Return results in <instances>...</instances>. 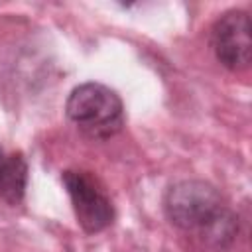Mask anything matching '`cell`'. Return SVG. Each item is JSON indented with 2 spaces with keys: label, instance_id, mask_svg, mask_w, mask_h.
Returning <instances> with one entry per match:
<instances>
[{
  "label": "cell",
  "instance_id": "cell-1",
  "mask_svg": "<svg viewBox=\"0 0 252 252\" xmlns=\"http://www.w3.org/2000/svg\"><path fill=\"white\" fill-rule=\"evenodd\" d=\"M163 211L173 226L197 234L215 248L230 246L238 232L236 215L217 187L203 179L173 183L163 197Z\"/></svg>",
  "mask_w": 252,
  "mask_h": 252
},
{
  "label": "cell",
  "instance_id": "cell-2",
  "mask_svg": "<svg viewBox=\"0 0 252 252\" xmlns=\"http://www.w3.org/2000/svg\"><path fill=\"white\" fill-rule=\"evenodd\" d=\"M67 118L87 138L108 140L124 126V104L116 91L102 83L75 87L65 104Z\"/></svg>",
  "mask_w": 252,
  "mask_h": 252
},
{
  "label": "cell",
  "instance_id": "cell-3",
  "mask_svg": "<svg viewBox=\"0 0 252 252\" xmlns=\"http://www.w3.org/2000/svg\"><path fill=\"white\" fill-rule=\"evenodd\" d=\"M61 181L71 197L73 211L81 228L89 234L108 228L114 220V207L108 195L104 193L98 179L81 169H67L61 175Z\"/></svg>",
  "mask_w": 252,
  "mask_h": 252
},
{
  "label": "cell",
  "instance_id": "cell-4",
  "mask_svg": "<svg viewBox=\"0 0 252 252\" xmlns=\"http://www.w3.org/2000/svg\"><path fill=\"white\" fill-rule=\"evenodd\" d=\"M250 30V16L244 10H228L215 22L211 45L222 67L230 71L248 69L252 59Z\"/></svg>",
  "mask_w": 252,
  "mask_h": 252
},
{
  "label": "cell",
  "instance_id": "cell-5",
  "mask_svg": "<svg viewBox=\"0 0 252 252\" xmlns=\"http://www.w3.org/2000/svg\"><path fill=\"white\" fill-rule=\"evenodd\" d=\"M28 187V163L22 154H10L6 173L0 181V197L10 205H18Z\"/></svg>",
  "mask_w": 252,
  "mask_h": 252
},
{
  "label": "cell",
  "instance_id": "cell-6",
  "mask_svg": "<svg viewBox=\"0 0 252 252\" xmlns=\"http://www.w3.org/2000/svg\"><path fill=\"white\" fill-rule=\"evenodd\" d=\"M8 154L0 148V181H2V177H4V173H6V167H8Z\"/></svg>",
  "mask_w": 252,
  "mask_h": 252
}]
</instances>
